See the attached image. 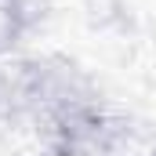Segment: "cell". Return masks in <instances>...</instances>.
I'll list each match as a JSON object with an SVG mask.
<instances>
[{
  "mask_svg": "<svg viewBox=\"0 0 156 156\" xmlns=\"http://www.w3.org/2000/svg\"><path fill=\"white\" fill-rule=\"evenodd\" d=\"M29 26L26 0H0V55H7Z\"/></svg>",
  "mask_w": 156,
  "mask_h": 156,
  "instance_id": "cell-1",
  "label": "cell"
}]
</instances>
